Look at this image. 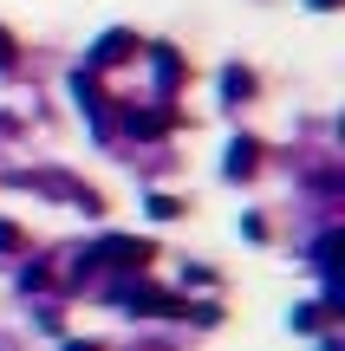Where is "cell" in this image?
<instances>
[{
	"label": "cell",
	"mask_w": 345,
	"mask_h": 351,
	"mask_svg": "<svg viewBox=\"0 0 345 351\" xmlns=\"http://www.w3.org/2000/svg\"><path fill=\"white\" fill-rule=\"evenodd\" d=\"M91 261L98 267H124V274H143V267L156 261V247L150 241H130V234H104L98 247H91Z\"/></svg>",
	"instance_id": "1"
},
{
	"label": "cell",
	"mask_w": 345,
	"mask_h": 351,
	"mask_svg": "<svg viewBox=\"0 0 345 351\" xmlns=\"http://www.w3.org/2000/svg\"><path fill=\"white\" fill-rule=\"evenodd\" d=\"M117 300H124V306H137V313H156V319H189V306H182V300H169V293L143 287V280H130V287H117Z\"/></svg>",
	"instance_id": "2"
},
{
	"label": "cell",
	"mask_w": 345,
	"mask_h": 351,
	"mask_svg": "<svg viewBox=\"0 0 345 351\" xmlns=\"http://www.w3.org/2000/svg\"><path fill=\"white\" fill-rule=\"evenodd\" d=\"M124 59H137V33H124V26H111V33L91 46V65H124Z\"/></svg>",
	"instance_id": "3"
},
{
	"label": "cell",
	"mask_w": 345,
	"mask_h": 351,
	"mask_svg": "<svg viewBox=\"0 0 345 351\" xmlns=\"http://www.w3.org/2000/svg\"><path fill=\"white\" fill-rule=\"evenodd\" d=\"M169 124H176V111H130V117H124L130 137H163Z\"/></svg>",
	"instance_id": "4"
},
{
	"label": "cell",
	"mask_w": 345,
	"mask_h": 351,
	"mask_svg": "<svg viewBox=\"0 0 345 351\" xmlns=\"http://www.w3.org/2000/svg\"><path fill=\"white\" fill-rule=\"evenodd\" d=\"M254 169H261V143L235 137V143H228V176H235V182H241V176H254Z\"/></svg>",
	"instance_id": "5"
},
{
	"label": "cell",
	"mask_w": 345,
	"mask_h": 351,
	"mask_svg": "<svg viewBox=\"0 0 345 351\" xmlns=\"http://www.w3.org/2000/svg\"><path fill=\"white\" fill-rule=\"evenodd\" d=\"M176 85H182V59H176V46H156V91L169 98Z\"/></svg>",
	"instance_id": "6"
},
{
	"label": "cell",
	"mask_w": 345,
	"mask_h": 351,
	"mask_svg": "<svg viewBox=\"0 0 345 351\" xmlns=\"http://www.w3.org/2000/svg\"><path fill=\"white\" fill-rule=\"evenodd\" d=\"M326 319H333L326 306H294V332H320Z\"/></svg>",
	"instance_id": "7"
},
{
	"label": "cell",
	"mask_w": 345,
	"mask_h": 351,
	"mask_svg": "<svg viewBox=\"0 0 345 351\" xmlns=\"http://www.w3.org/2000/svg\"><path fill=\"white\" fill-rule=\"evenodd\" d=\"M222 91H228V98H248V91H254V78H248L241 65H228V72H222Z\"/></svg>",
	"instance_id": "8"
},
{
	"label": "cell",
	"mask_w": 345,
	"mask_h": 351,
	"mask_svg": "<svg viewBox=\"0 0 345 351\" xmlns=\"http://www.w3.org/2000/svg\"><path fill=\"white\" fill-rule=\"evenodd\" d=\"M150 215H156V221H176L182 202H176V195H150Z\"/></svg>",
	"instance_id": "9"
},
{
	"label": "cell",
	"mask_w": 345,
	"mask_h": 351,
	"mask_svg": "<svg viewBox=\"0 0 345 351\" xmlns=\"http://www.w3.org/2000/svg\"><path fill=\"white\" fill-rule=\"evenodd\" d=\"M26 247V241H20V228H13V221H0V254H20Z\"/></svg>",
	"instance_id": "10"
},
{
	"label": "cell",
	"mask_w": 345,
	"mask_h": 351,
	"mask_svg": "<svg viewBox=\"0 0 345 351\" xmlns=\"http://www.w3.org/2000/svg\"><path fill=\"white\" fill-rule=\"evenodd\" d=\"M13 52H20V46H13V33L0 26V65H13Z\"/></svg>",
	"instance_id": "11"
},
{
	"label": "cell",
	"mask_w": 345,
	"mask_h": 351,
	"mask_svg": "<svg viewBox=\"0 0 345 351\" xmlns=\"http://www.w3.org/2000/svg\"><path fill=\"white\" fill-rule=\"evenodd\" d=\"M65 351H104V345H85V339H72V345H65Z\"/></svg>",
	"instance_id": "12"
}]
</instances>
